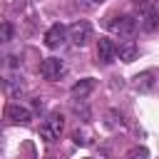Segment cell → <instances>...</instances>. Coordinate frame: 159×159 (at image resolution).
<instances>
[{"mask_svg":"<svg viewBox=\"0 0 159 159\" xmlns=\"http://www.w3.org/2000/svg\"><path fill=\"white\" fill-rule=\"evenodd\" d=\"M117 57H119L122 62H132V60L137 57V42H134V40H122V42L117 45Z\"/></svg>","mask_w":159,"mask_h":159,"instance_id":"9","label":"cell"},{"mask_svg":"<svg viewBox=\"0 0 159 159\" xmlns=\"http://www.w3.org/2000/svg\"><path fill=\"white\" fill-rule=\"evenodd\" d=\"M67 35H70V30H67L65 25L57 22V25H52V27L45 32V45H47V47H60V45L65 42Z\"/></svg>","mask_w":159,"mask_h":159,"instance_id":"8","label":"cell"},{"mask_svg":"<svg viewBox=\"0 0 159 159\" xmlns=\"http://www.w3.org/2000/svg\"><path fill=\"white\" fill-rule=\"evenodd\" d=\"M97 60L102 65H109V62L117 60V45L109 37H99V42H97Z\"/></svg>","mask_w":159,"mask_h":159,"instance_id":"7","label":"cell"},{"mask_svg":"<svg viewBox=\"0 0 159 159\" xmlns=\"http://www.w3.org/2000/svg\"><path fill=\"white\" fill-rule=\"evenodd\" d=\"M5 117L10 122H15V124H27V122H32V109H27L25 104L12 102V104L5 107Z\"/></svg>","mask_w":159,"mask_h":159,"instance_id":"5","label":"cell"},{"mask_svg":"<svg viewBox=\"0 0 159 159\" xmlns=\"http://www.w3.org/2000/svg\"><path fill=\"white\" fill-rule=\"evenodd\" d=\"M10 40H12V25L5 20L2 22V42H10Z\"/></svg>","mask_w":159,"mask_h":159,"instance_id":"15","label":"cell"},{"mask_svg":"<svg viewBox=\"0 0 159 159\" xmlns=\"http://www.w3.org/2000/svg\"><path fill=\"white\" fill-rule=\"evenodd\" d=\"M124 159H149V152H147V147H134L127 152Z\"/></svg>","mask_w":159,"mask_h":159,"instance_id":"14","label":"cell"},{"mask_svg":"<svg viewBox=\"0 0 159 159\" xmlns=\"http://www.w3.org/2000/svg\"><path fill=\"white\" fill-rule=\"evenodd\" d=\"M32 107L40 112V109H42V99H32Z\"/></svg>","mask_w":159,"mask_h":159,"instance_id":"16","label":"cell"},{"mask_svg":"<svg viewBox=\"0 0 159 159\" xmlns=\"http://www.w3.org/2000/svg\"><path fill=\"white\" fill-rule=\"evenodd\" d=\"M152 84H154V75H152V72H142V75H137V77H134V87H137L139 92L152 89Z\"/></svg>","mask_w":159,"mask_h":159,"instance_id":"13","label":"cell"},{"mask_svg":"<svg viewBox=\"0 0 159 159\" xmlns=\"http://www.w3.org/2000/svg\"><path fill=\"white\" fill-rule=\"evenodd\" d=\"M72 139H75V144H80V147H89V144L94 142V132H92L87 124H82V127H77V129L72 132Z\"/></svg>","mask_w":159,"mask_h":159,"instance_id":"10","label":"cell"},{"mask_svg":"<svg viewBox=\"0 0 159 159\" xmlns=\"http://www.w3.org/2000/svg\"><path fill=\"white\" fill-rule=\"evenodd\" d=\"M107 25H109V30L117 32L119 37H132V35L137 32V20H134L132 15H117V17H112Z\"/></svg>","mask_w":159,"mask_h":159,"instance_id":"2","label":"cell"},{"mask_svg":"<svg viewBox=\"0 0 159 159\" xmlns=\"http://www.w3.org/2000/svg\"><path fill=\"white\" fill-rule=\"evenodd\" d=\"M5 92H7L10 97H20V94L25 92L22 77H20V80H17V77H7V80H5Z\"/></svg>","mask_w":159,"mask_h":159,"instance_id":"12","label":"cell"},{"mask_svg":"<svg viewBox=\"0 0 159 159\" xmlns=\"http://www.w3.org/2000/svg\"><path fill=\"white\" fill-rule=\"evenodd\" d=\"M62 129H65V117H62L60 112H52V114L42 122V127H40V137H42L45 142H57L60 134H62Z\"/></svg>","mask_w":159,"mask_h":159,"instance_id":"1","label":"cell"},{"mask_svg":"<svg viewBox=\"0 0 159 159\" xmlns=\"http://www.w3.org/2000/svg\"><path fill=\"white\" fill-rule=\"evenodd\" d=\"M92 89H94V80H80V82L72 87V97H75V99H84Z\"/></svg>","mask_w":159,"mask_h":159,"instance_id":"11","label":"cell"},{"mask_svg":"<svg viewBox=\"0 0 159 159\" xmlns=\"http://www.w3.org/2000/svg\"><path fill=\"white\" fill-rule=\"evenodd\" d=\"M65 72H67V67H65V62L62 60H57V57H45L42 62H40V75L45 77V80H60V77H65Z\"/></svg>","mask_w":159,"mask_h":159,"instance_id":"3","label":"cell"},{"mask_svg":"<svg viewBox=\"0 0 159 159\" xmlns=\"http://www.w3.org/2000/svg\"><path fill=\"white\" fill-rule=\"evenodd\" d=\"M137 2H144V0H137Z\"/></svg>","mask_w":159,"mask_h":159,"instance_id":"17","label":"cell"},{"mask_svg":"<svg viewBox=\"0 0 159 159\" xmlns=\"http://www.w3.org/2000/svg\"><path fill=\"white\" fill-rule=\"evenodd\" d=\"M157 27H159V0L149 2V5L144 7V12H142V30L154 32Z\"/></svg>","mask_w":159,"mask_h":159,"instance_id":"6","label":"cell"},{"mask_svg":"<svg viewBox=\"0 0 159 159\" xmlns=\"http://www.w3.org/2000/svg\"><path fill=\"white\" fill-rule=\"evenodd\" d=\"M67 30H70V40H72L77 47H84V45L89 42V37H92V27H89L87 20H77V22H72Z\"/></svg>","mask_w":159,"mask_h":159,"instance_id":"4","label":"cell"}]
</instances>
